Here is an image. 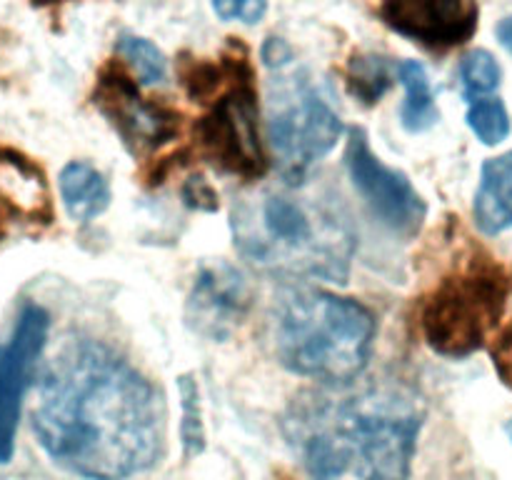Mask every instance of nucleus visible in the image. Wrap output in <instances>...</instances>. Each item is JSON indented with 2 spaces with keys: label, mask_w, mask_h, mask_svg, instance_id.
Wrapping results in <instances>:
<instances>
[{
  "label": "nucleus",
  "mask_w": 512,
  "mask_h": 480,
  "mask_svg": "<svg viewBox=\"0 0 512 480\" xmlns=\"http://www.w3.org/2000/svg\"><path fill=\"white\" fill-rule=\"evenodd\" d=\"M163 395L100 340L65 345L43 370L33 433L58 468L85 480H128L165 453Z\"/></svg>",
  "instance_id": "nucleus-1"
},
{
  "label": "nucleus",
  "mask_w": 512,
  "mask_h": 480,
  "mask_svg": "<svg viewBox=\"0 0 512 480\" xmlns=\"http://www.w3.org/2000/svg\"><path fill=\"white\" fill-rule=\"evenodd\" d=\"M350 385L300 395L285 415V435L305 473L313 480H410L423 398L398 380Z\"/></svg>",
  "instance_id": "nucleus-2"
},
{
  "label": "nucleus",
  "mask_w": 512,
  "mask_h": 480,
  "mask_svg": "<svg viewBox=\"0 0 512 480\" xmlns=\"http://www.w3.org/2000/svg\"><path fill=\"white\" fill-rule=\"evenodd\" d=\"M230 233L248 263L293 280L345 283L358 248L338 190L313 175L240 190L230 208Z\"/></svg>",
  "instance_id": "nucleus-3"
},
{
  "label": "nucleus",
  "mask_w": 512,
  "mask_h": 480,
  "mask_svg": "<svg viewBox=\"0 0 512 480\" xmlns=\"http://www.w3.org/2000/svg\"><path fill=\"white\" fill-rule=\"evenodd\" d=\"M270 343L285 370L325 388H343L368 368L375 315L355 298L290 285L270 305Z\"/></svg>",
  "instance_id": "nucleus-4"
},
{
  "label": "nucleus",
  "mask_w": 512,
  "mask_h": 480,
  "mask_svg": "<svg viewBox=\"0 0 512 480\" xmlns=\"http://www.w3.org/2000/svg\"><path fill=\"white\" fill-rule=\"evenodd\" d=\"M508 293V275L490 258L473 260L468 268L443 278L420 310L425 343L445 358L478 353L498 328Z\"/></svg>",
  "instance_id": "nucleus-5"
},
{
  "label": "nucleus",
  "mask_w": 512,
  "mask_h": 480,
  "mask_svg": "<svg viewBox=\"0 0 512 480\" xmlns=\"http://www.w3.org/2000/svg\"><path fill=\"white\" fill-rule=\"evenodd\" d=\"M265 123L283 180L308 178L345 133L340 115L305 73L273 80Z\"/></svg>",
  "instance_id": "nucleus-6"
},
{
  "label": "nucleus",
  "mask_w": 512,
  "mask_h": 480,
  "mask_svg": "<svg viewBox=\"0 0 512 480\" xmlns=\"http://www.w3.org/2000/svg\"><path fill=\"white\" fill-rule=\"evenodd\" d=\"M195 155L223 173L258 183L268 173L258 130V95L248 58L235 55L230 88L218 95L205 118L193 128Z\"/></svg>",
  "instance_id": "nucleus-7"
},
{
  "label": "nucleus",
  "mask_w": 512,
  "mask_h": 480,
  "mask_svg": "<svg viewBox=\"0 0 512 480\" xmlns=\"http://www.w3.org/2000/svg\"><path fill=\"white\" fill-rule=\"evenodd\" d=\"M345 165L353 188L390 233L400 238H413L420 233L428 218V203L403 170L390 168L373 153L363 128H350Z\"/></svg>",
  "instance_id": "nucleus-8"
},
{
  "label": "nucleus",
  "mask_w": 512,
  "mask_h": 480,
  "mask_svg": "<svg viewBox=\"0 0 512 480\" xmlns=\"http://www.w3.org/2000/svg\"><path fill=\"white\" fill-rule=\"evenodd\" d=\"M93 103L133 155L153 153L178 135V113L163 103L140 98L133 75L120 63H110L100 70Z\"/></svg>",
  "instance_id": "nucleus-9"
},
{
  "label": "nucleus",
  "mask_w": 512,
  "mask_h": 480,
  "mask_svg": "<svg viewBox=\"0 0 512 480\" xmlns=\"http://www.w3.org/2000/svg\"><path fill=\"white\" fill-rule=\"evenodd\" d=\"M48 333V310L28 303L18 313L8 343H0V465H8L15 455L23 398L33 385L35 365L48 343Z\"/></svg>",
  "instance_id": "nucleus-10"
},
{
  "label": "nucleus",
  "mask_w": 512,
  "mask_h": 480,
  "mask_svg": "<svg viewBox=\"0 0 512 480\" xmlns=\"http://www.w3.org/2000/svg\"><path fill=\"white\" fill-rule=\"evenodd\" d=\"M253 305V290L245 275L225 260L200 265L185 303L190 330L205 340L223 343L245 323Z\"/></svg>",
  "instance_id": "nucleus-11"
},
{
  "label": "nucleus",
  "mask_w": 512,
  "mask_h": 480,
  "mask_svg": "<svg viewBox=\"0 0 512 480\" xmlns=\"http://www.w3.org/2000/svg\"><path fill=\"white\" fill-rule=\"evenodd\" d=\"M380 15L400 35L428 48H453L478 30L475 0H383Z\"/></svg>",
  "instance_id": "nucleus-12"
},
{
  "label": "nucleus",
  "mask_w": 512,
  "mask_h": 480,
  "mask_svg": "<svg viewBox=\"0 0 512 480\" xmlns=\"http://www.w3.org/2000/svg\"><path fill=\"white\" fill-rule=\"evenodd\" d=\"M473 218L485 235H500L512 228V150L485 160L480 168Z\"/></svg>",
  "instance_id": "nucleus-13"
},
{
  "label": "nucleus",
  "mask_w": 512,
  "mask_h": 480,
  "mask_svg": "<svg viewBox=\"0 0 512 480\" xmlns=\"http://www.w3.org/2000/svg\"><path fill=\"white\" fill-rule=\"evenodd\" d=\"M58 190L65 213L73 223H90L100 218L113 200L105 175L85 160H70L68 165H63L58 175Z\"/></svg>",
  "instance_id": "nucleus-14"
},
{
  "label": "nucleus",
  "mask_w": 512,
  "mask_h": 480,
  "mask_svg": "<svg viewBox=\"0 0 512 480\" xmlns=\"http://www.w3.org/2000/svg\"><path fill=\"white\" fill-rule=\"evenodd\" d=\"M395 75L405 88V103L400 110V120L408 133H425L440 120L438 103H435L433 85L428 70L418 60H403L395 65Z\"/></svg>",
  "instance_id": "nucleus-15"
},
{
  "label": "nucleus",
  "mask_w": 512,
  "mask_h": 480,
  "mask_svg": "<svg viewBox=\"0 0 512 480\" xmlns=\"http://www.w3.org/2000/svg\"><path fill=\"white\" fill-rule=\"evenodd\" d=\"M393 75V65H390L388 58H383V55H353L348 65L350 93H353L355 100H360L363 105L380 103V98H383L390 90V85H393Z\"/></svg>",
  "instance_id": "nucleus-16"
},
{
  "label": "nucleus",
  "mask_w": 512,
  "mask_h": 480,
  "mask_svg": "<svg viewBox=\"0 0 512 480\" xmlns=\"http://www.w3.org/2000/svg\"><path fill=\"white\" fill-rule=\"evenodd\" d=\"M115 53L128 63L130 73L138 78L140 85H160L168 78V60L160 53L158 45L140 35H120L115 43Z\"/></svg>",
  "instance_id": "nucleus-17"
},
{
  "label": "nucleus",
  "mask_w": 512,
  "mask_h": 480,
  "mask_svg": "<svg viewBox=\"0 0 512 480\" xmlns=\"http://www.w3.org/2000/svg\"><path fill=\"white\" fill-rule=\"evenodd\" d=\"M180 395V443H183L185 458H195L205 450V423L203 405H200V388L193 373H185L178 378Z\"/></svg>",
  "instance_id": "nucleus-18"
},
{
  "label": "nucleus",
  "mask_w": 512,
  "mask_h": 480,
  "mask_svg": "<svg viewBox=\"0 0 512 480\" xmlns=\"http://www.w3.org/2000/svg\"><path fill=\"white\" fill-rule=\"evenodd\" d=\"M503 83V68L490 50L475 48L460 60V85L468 100L490 98Z\"/></svg>",
  "instance_id": "nucleus-19"
},
{
  "label": "nucleus",
  "mask_w": 512,
  "mask_h": 480,
  "mask_svg": "<svg viewBox=\"0 0 512 480\" xmlns=\"http://www.w3.org/2000/svg\"><path fill=\"white\" fill-rule=\"evenodd\" d=\"M468 128L473 130L475 138L480 140L488 148H495V145L503 143L505 138L510 135V113L505 108V103L500 98H478L470 100L468 115Z\"/></svg>",
  "instance_id": "nucleus-20"
},
{
  "label": "nucleus",
  "mask_w": 512,
  "mask_h": 480,
  "mask_svg": "<svg viewBox=\"0 0 512 480\" xmlns=\"http://www.w3.org/2000/svg\"><path fill=\"white\" fill-rule=\"evenodd\" d=\"M180 83H183L188 98L195 103H215L223 80L230 78V60L223 63H210V60H188L180 63Z\"/></svg>",
  "instance_id": "nucleus-21"
},
{
  "label": "nucleus",
  "mask_w": 512,
  "mask_h": 480,
  "mask_svg": "<svg viewBox=\"0 0 512 480\" xmlns=\"http://www.w3.org/2000/svg\"><path fill=\"white\" fill-rule=\"evenodd\" d=\"M183 200L185 205L193 210H205V213L218 210V193L210 188V183L203 175H195V178H190L188 183L183 185Z\"/></svg>",
  "instance_id": "nucleus-22"
},
{
  "label": "nucleus",
  "mask_w": 512,
  "mask_h": 480,
  "mask_svg": "<svg viewBox=\"0 0 512 480\" xmlns=\"http://www.w3.org/2000/svg\"><path fill=\"white\" fill-rule=\"evenodd\" d=\"M490 355H493V365L498 370L500 380H503L508 388H512V325L498 335V340L490 348Z\"/></svg>",
  "instance_id": "nucleus-23"
},
{
  "label": "nucleus",
  "mask_w": 512,
  "mask_h": 480,
  "mask_svg": "<svg viewBox=\"0 0 512 480\" xmlns=\"http://www.w3.org/2000/svg\"><path fill=\"white\" fill-rule=\"evenodd\" d=\"M260 58L270 70H283L293 63V48L283 38H268L260 48Z\"/></svg>",
  "instance_id": "nucleus-24"
},
{
  "label": "nucleus",
  "mask_w": 512,
  "mask_h": 480,
  "mask_svg": "<svg viewBox=\"0 0 512 480\" xmlns=\"http://www.w3.org/2000/svg\"><path fill=\"white\" fill-rule=\"evenodd\" d=\"M245 3H248V0H210V5H213L215 15H218L220 20H240Z\"/></svg>",
  "instance_id": "nucleus-25"
},
{
  "label": "nucleus",
  "mask_w": 512,
  "mask_h": 480,
  "mask_svg": "<svg viewBox=\"0 0 512 480\" xmlns=\"http://www.w3.org/2000/svg\"><path fill=\"white\" fill-rule=\"evenodd\" d=\"M265 13H268V0H248L240 20H243L245 25H258L260 20L265 18Z\"/></svg>",
  "instance_id": "nucleus-26"
},
{
  "label": "nucleus",
  "mask_w": 512,
  "mask_h": 480,
  "mask_svg": "<svg viewBox=\"0 0 512 480\" xmlns=\"http://www.w3.org/2000/svg\"><path fill=\"white\" fill-rule=\"evenodd\" d=\"M495 38H498V43L512 55V15H508V18H503L495 25Z\"/></svg>",
  "instance_id": "nucleus-27"
},
{
  "label": "nucleus",
  "mask_w": 512,
  "mask_h": 480,
  "mask_svg": "<svg viewBox=\"0 0 512 480\" xmlns=\"http://www.w3.org/2000/svg\"><path fill=\"white\" fill-rule=\"evenodd\" d=\"M505 435H508V440L512 443V418L505 423Z\"/></svg>",
  "instance_id": "nucleus-28"
}]
</instances>
